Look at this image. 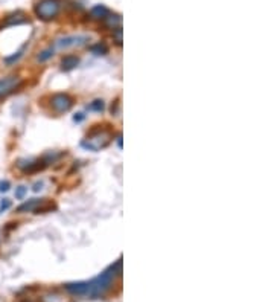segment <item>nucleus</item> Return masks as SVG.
<instances>
[{
  "instance_id": "nucleus-1",
  "label": "nucleus",
  "mask_w": 274,
  "mask_h": 302,
  "mask_svg": "<svg viewBox=\"0 0 274 302\" xmlns=\"http://www.w3.org/2000/svg\"><path fill=\"white\" fill-rule=\"evenodd\" d=\"M120 267H122V260H119L117 263L110 266L105 272H102L94 280L87 281L89 283V289H87L86 296L91 298V299H97V298L104 296L110 290V287H111V284L114 281V276L120 273Z\"/></svg>"
},
{
  "instance_id": "nucleus-2",
  "label": "nucleus",
  "mask_w": 274,
  "mask_h": 302,
  "mask_svg": "<svg viewBox=\"0 0 274 302\" xmlns=\"http://www.w3.org/2000/svg\"><path fill=\"white\" fill-rule=\"evenodd\" d=\"M61 11V3L60 0H40L35 5V14L40 20L49 21L57 18V15Z\"/></svg>"
},
{
  "instance_id": "nucleus-3",
  "label": "nucleus",
  "mask_w": 274,
  "mask_h": 302,
  "mask_svg": "<svg viewBox=\"0 0 274 302\" xmlns=\"http://www.w3.org/2000/svg\"><path fill=\"white\" fill-rule=\"evenodd\" d=\"M111 141V134L105 130H99V131H93L87 139L83 141V147L86 150L90 151H99L101 148H105Z\"/></svg>"
},
{
  "instance_id": "nucleus-4",
  "label": "nucleus",
  "mask_w": 274,
  "mask_h": 302,
  "mask_svg": "<svg viewBox=\"0 0 274 302\" xmlns=\"http://www.w3.org/2000/svg\"><path fill=\"white\" fill-rule=\"evenodd\" d=\"M20 86H21V78H18L15 75L2 78L0 80V100L2 98H6L8 95H11L12 92H15Z\"/></svg>"
},
{
  "instance_id": "nucleus-5",
  "label": "nucleus",
  "mask_w": 274,
  "mask_h": 302,
  "mask_svg": "<svg viewBox=\"0 0 274 302\" xmlns=\"http://www.w3.org/2000/svg\"><path fill=\"white\" fill-rule=\"evenodd\" d=\"M51 105H52V108H54L55 111H58V113H66V111H69V110L72 108L73 100H72L69 95H66V94H57V95L52 97Z\"/></svg>"
},
{
  "instance_id": "nucleus-6",
  "label": "nucleus",
  "mask_w": 274,
  "mask_h": 302,
  "mask_svg": "<svg viewBox=\"0 0 274 302\" xmlns=\"http://www.w3.org/2000/svg\"><path fill=\"white\" fill-rule=\"evenodd\" d=\"M87 37H77V35H72V37H64L61 40H57L55 41V49H67V48H75V46H83L87 43Z\"/></svg>"
},
{
  "instance_id": "nucleus-7",
  "label": "nucleus",
  "mask_w": 274,
  "mask_h": 302,
  "mask_svg": "<svg viewBox=\"0 0 274 302\" xmlns=\"http://www.w3.org/2000/svg\"><path fill=\"white\" fill-rule=\"evenodd\" d=\"M64 289L73 295V296H86L87 289H89V283L87 281H80V283H69L64 286Z\"/></svg>"
},
{
  "instance_id": "nucleus-8",
  "label": "nucleus",
  "mask_w": 274,
  "mask_h": 302,
  "mask_svg": "<svg viewBox=\"0 0 274 302\" xmlns=\"http://www.w3.org/2000/svg\"><path fill=\"white\" fill-rule=\"evenodd\" d=\"M46 199H32V200L24 201L17 207V212H37V209L44 203Z\"/></svg>"
},
{
  "instance_id": "nucleus-9",
  "label": "nucleus",
  "mask_w": 274,
  "mask_h": 302,
  "mask_svg": "<svg viewBox=\"0 0 274 302\" xmlns=\"http://www.w3.org/2000/svg\"><path fill=\"white\" fill-rule=\"evenodd\" d=\"M78 64H80V58H78V57H75V55H66V57L61 60V71L69 72V71L75 69Z\"/></svg>"
},
{
  "instance_id": "nucleus-10",
  "label": "nucleus",
  "mask_w": 274,
  "mask_h": 302,
  "mask_svg": "<svg viewBox=\"0 0 274 302\" xmlns=\"http://www.w3.org/2000/svg\"><path fill=\"white\" fill-rule=\"evenodd\" d=\"M90 14L93 18H105L108 15V9L104 5H96L91 8Z\"/></svg>"
},
{
  "instance_id": "nucleus-11",
  "label": "nucleus",
  "mask_w": 274,
  "mask_h": 302,
  "mask_svg": "<svg viewBox=\"0 0 274 302\" xmlns=\"http://www.w3.org/2000/svg\"><path fill=\"white\" fill-rule=\"evenodd\" d=\"M26 21H28L26 17H24L21 12H18V14L9 15V17L6 18L5 25H6V26H11V25H21V23H26Z\"/></svg>"
},
{
  "instance_id": "nucleus-12",
  "label": "nucleus",
  "mask_w": 274,
  "mask_h": 302,
  "mask_svg": "<svg viewBox=\"0 0 274 302\" xmlns=\"http://www.w3.org/2000/svg\"><path fill=\"white\" fill-rule=\"evenodd\" d=\"M104 20H105L107 26H108V28H113V29H117V28H120V25H122L120 15H110V14H108Z\"/></svg>"
},
{
  "instance_id": "nucleus-13",
  "label": "nucleus",
  "mask_w": 274,
  "mask_h": 302,
  "mask_svg": "<svg viewBox=\"0 0 274 302\" xmlns=\"http://www.w3.org/2000/svg\"><path fill=\"white\" fill-rule=\"evenodd\" d=\"M24 49H26V44L20 49V51H17L15 54H12V55H9V57H5L3 58V61H5V64H8V66H12L14 63H17L20 58H21V55H23V52H24Z\"/></svg>"
},
{
  "instance_id": "nucleus-14",
  "label": "nucleus",
  "mask_w": 274,
  "mask_h": 302,
  "mask_svg": "<svg viewBox=\"0 0 274 302\" xmlns=\"http://www.w3.org/2000/svg\"><path fill=\"white\" fill-rule=\"evenodd\" d=\"M90 51L94 55H105V54H108V48H107L105 43H96V44H93L90 48Z\"/></svg>"
},
{
  "instance_id": "nucleus-15",
  "label": "nucleus",
  "mask_w": 274,
  "mask_h": 302,
  "mask_svg": "<svg viewBox=\"0 0 274 302\" xmlns=\"http://www.w3.org/2000/svg\"><path fill=\"white\" fill-rule=\"evenodd\" d=\"M52 57H54V49L51 48V49H46V51H43V52L38 55V61H40V63H44V61L51 60Z\"/></svg>"
},
{
  "instance_id": "nucleus-16",
  "label": "nucleus",
  "mask_w": 274,
  "mask_h": 302,
  "mask_svg": "<svg viewBox=\"0 0 274 302\" xmlns=\"http://www.w3.org/2000/svg\"><path fill=\"white\" fill-rule=\"evenodd\" d=\"M89 110H93V111H102V110H104V101L102 100L93 101L90 105H89Z\"/></svg>"
},
{
  "instance_id": "nucleus-17",
  "label": "nucleus",
  "mask_w": 274,
  "mask_h": 302,
  "mask_svg": "<svg viewBox=\"0 0 274 302\" xmlns=\"http://www.w3.org/2000/svg\"><path fill=\"white\" fill-rule=\"evenodd\" d=\"M26 194H28V188H26V187H18V188H15V199H17V200H23Z\"/></svg>"
},
{
  "instance_id": "nucleus-18",
  "label": "nucleus",
  "mask_w": 274,
  "mask_h": 302,
  "mask_svg": "<svg viewBox=\"0 0 274 302\" xmlns=\"http://www.w3.org/2000/svg\"><path fill=\"white\" fill-rule=\"evenodd\" d=\"M113 37H114V40H116L117 44H122V28L113 29Z\"/></svg>"
},
{
  "instance_id": "nucleus-19",
  "label": "nucleus",
  "mask_w": 274,
  "mask_h": 302,
  "mask_svg": "<svg viewBox=\"0 0 274 302\" xmlns=\"http://www.w3.org/2000/svg\"><path fill=\"white\" fill-rule=\"evenodd\" d=\"M9 188H11V183L8 180H0V193H6L9 191Z\"/></svg>"
},
{
  "instance_id": "nucleus-20",
  "label": "nucleus",
  "mask_w": 274,
  "mask_h": 302,
  "mask_svg": "<svg viewBox=\"0 0 274 302\" xmlns=\"http://www.w3.org/2000/svg\"><path fill=\"white\" fill-rule=\"evenodd\" d=\"M9 206H11V201L8 200V199H3L2 203H0V214H2V212H5Z\"/></svg>"
},
{
  "instance_id": "nucleus-21",
  "label": "nucleus",
  "mask_w": 274,
  "mask_h": 302,
  "mask_svg": "<svg viewBox=\"0 0 274 302\" xmlns=\"http://www.w3.org/2000/svg\"><path fill=\"white\" fill-rule=\"evenodd\" d=\"M83 119H84V114H83V113H77V114L73 116V121H75V122H81Z\"/></svg>"
},
{
  "instance_id": "nucleus-22",
  "label": "nucleus",
  "mask_w": 274,
  "mask_h": 302,
  "mask_svg": "<svg viewBox=\"0 0 274 302\" xmlns=\"http://www.w3.org/2000/svg\"><path fill=\"white\" fill-rule=\"evenodd\" d=\"M41 187H43V183H35V188H34V191H35V193H38L40 190H43Z\"/></svg>"
},
{
  "instance_id": "nucleus-23",
  "label": "nucleus",
  "mask_w": 274,
  "mask_h": 302,
  "mask_svg": "<svg viewBox=\"0 0 274 302\" xmlns=\"http://www.w3.org/2000/svg\"><path fill=\"white\" fill-rule=\"evenodd\" d=\"M117 145H119V148H122V136L120 134L117 136Z\"/></svg>"
}]
</instances>
